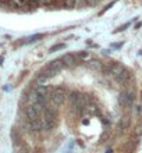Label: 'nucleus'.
<instances>
[{
    "label": "nucleus",
    "mask_w": 142,
    "mask_h": 153,
    "mask_svg": "<svg viewBox=\"0 0 142 153\" xmlns=\"http://www.w3.org/2000/svg\"><path fill=\"white\" fill-rule=\"evenodd\" d=\"M65 100V91L63 88H56L53 91L52 96H50V102H52V105L54 107H59L64 103Z\"/></svg>",
    "instance_id": "nucleus-1"
},
{
    "label": "nucleus",
    "mask_w": 142,
    "mask_h": 153,
    "mask_svg": "<svg viewBox=\"0 0 142 153\" xmlns=\"http://www.w3.org/2000/svg\"><path fill=\"white\" fill-rule=\"evenodd\" d=\"M132 102H134V93H131V92L120 93V96H118V103H120V106H123V107H130V106L132 105Z\"/></svg>",
    "instance_id": "nucleus-2"
},
{
    "label": "nucleus",
    "mask_w": 142,
    "mask_h": 153,
    "mask_svg": "<svg viewBox=\"0 0 142 153\" xmlns=\"http://www.w3.org/2000/svg\"><path fill=\"white\" fill-rule=\"evenodd\" d=\"M39 111H38V109L35 107L33 105H29L27 106V109H25V116H27V118H28V121H33V120H38L39 118Z\"/></svg>",
    "instance_id": "nucleus-3"
},
{
    "label": "nucleus",
    "mask_w": 142,
    "mask_h": 153,
    "mask_svg": "<svg viewBox=\"0 0 142 153\" xmlns=\"http://www.w3.org/2000/svg\"><path fill=\"white\" fill-rule=\"evenodd\" d=\"M61 60H63V63L65 64V67H74L75 64H78V57H75L73 54V53H67V54H64V56L61 57Z\"/></svg>",
    "instance_id": "nucleus-4"
},
{
    "label": "nucleus",
    "mask_w": 142,
    "mask_h": 153,
    "mask_svg": "<svg viewBox=\"0 0 142 153\" xmlns=\"http://www.w3.org/2000/svg\"><path fill=\"white\" fill-rule=\"evenodd\" d=\"M124 65H121V64H118V63H113V64H110V74L116 78L117 75H120V74L124 71Z\"/></svg>",
    "instance_id": "nucleus-5"
},
{
    "label": "nucleus",
    "mask_w": 142,
    "mask_h": 153,
    "mask_svg": "<svg viewBox=\"0 0 142 153\" xmlns=\"http://www.w3.org/2000/svg\"><path fill=\"white\" fill-rule=\"evenodd\" d=\"M130 78H131V74H130V71L126 68L120 75L116 76V81H117L118 84H127V82L130 81Z\"/></svg>",
    "instance_id": "nucleus-6"
},
{
    "label": "nucleus",
    "mask_w": 142,
    "mask_h": 153,
    "mask_svg": "<svg viewBox=\"0 0 142 153\" xmlns=\"http://www.w3.org/2000/svg\"><path fill=\"white\" fill-rule=\"evenodd\" d=\"M88 68L89 70H92V71H97V73H99V71H103V64H102L100 61H97V60H92V61H89V63H88Z\"/></svg>",
    "instance_id": "nucleus-7"
},
{
    "label": "nucleus",
    "mask_w": 142,
    "mask_h": 153,
    "mask_svg": "<svg viewBox=\"0 0 142 153\" xmlns=\"http://www.w3.org/2000/svg\"><path fill=\"white\" fill-rule=\"evenodd\" d=\"M48 65H49V67H52V68H54V70H57L59 73H60L61 70H63V68L65 67V64L63 63V60H61V59H57V60L50 61V63H49Z\"/></svg>",
    "instance_id": "nucleus-8"
},
{
    "label": "nucleus",
    "mask_w": 142,
    "mask_h": 153,
    "mask_svg": "<svg viewBox=\"0 0 142 153\" xmlns=\"http://www.w3.org/2000/svg\"><path fill=\"white\" fill-rule=\"evenodd\" d=\"M29 129L31 131H35V132H38V131H42V120H33V121H29Z\"/></svg>",
    "instance_id": "nucleus-9"
},
{
    "label": "nucleus",
    "mask_w": 142,
    "mask_h": 153,
    "mask_svg": "<svg viewBox=\"0 0 142 153\" xmlns=\"http://www.w3.org/2000/svg\"><path fill=\"white\" fill-rule=\"evenodd\" d=\"M130 124H131V118L128 116H124L121 120H120V128L121 129H127L130 127Z\"/></svg>",
    "instance_id": "nucleus-10"
},
{
    "label": "nucleus",
    "mask_w": 142,
    "mask_h": 153,
    "mask_svg": "<svg viewBox=\"0 0 142 153\" xmlns=\"http://www.w3.org/2000/svg\"><path fill=\"white\" fill-rule=\"evenodd\" d=\"M43 38V35L42 33H35V35H32V36L27 38V39H24V42H21V43H31V42H36V40L42 39Z\"/></svg>",
    "instance_id": "nucleus-11"
},
{
    "label": "nucleus",
    "mask_w": 142,
    "mask_h": 153,
    "mask_svg": "<svg viewBox=\"0 0 142 153\" xmlns=\"http://www.w3.org/2000/svg\"><path fill=\"white\" fill-rule=\"evenodd\" d=\"M11 139H13V142H14V145H17V143L21 141V137H20V134H18V131H17V128H13Z\"/></svg>",
    "instance_id": "nucleus-12"
},
{
    "label": "nucleus",
    "mask_w": 142,
    "mask_h": 153,
    "mask_svg": "<svg viewBox=\"0 0 142 153\" xmlns=\"http://www.w3.org/2000/svg\"><path fill=\"white\" fill-rule=\"evenodd\" d=\"M116 3H117V0H113V1H112V3H110V4H106L105 7H103V8H102V10H100V11H99V16H103V14H105V13L107 11V10H110V8L113 7V6H114V4H116Z\"/></svg>",
    "instance_id": "nucleus-13"
},
{
    "label": "nucleus",
    "mask_w": 142,
    "mask_h": 153,
    "mask_svg": "<svg viewBox=\"0 0 142 153\" xmlns=\"http://www.w3.org/2000/svg\"><path fill=\"white\" fill-rule=\"evenodd\" d=\"M65 48V43H59V45H54V46H52V48L49 49V53H54L57 52V50H61V49Z\"/></svg>",
    "instance_id": "nucleus-14"
},
{
    "label": "nucleus",
    "mask_w": 142,
    "mask_h": 153,
    "mask_svg": "<svg viewBox=\"0 0 142 153\" xmlns=\"http://www.w3.org/2000/svg\"><path fill=\"white\" fill-rule=\"evenodd\" d=\"M75 3H77V0H64V7L74 8L75 7Z\"/></svg>",
    "instance_id": "nucleus-15"
},
{
    "label": "nucleus",
    "mask_w": 142,
    "mask_h": 153,
    "mask_svg": "<svg viewBox=\"0 0 142 153\" xmlns=\"http://www.w3.org/2000/svg\"><path fill=\"white\" fill-rule=\"evenodd\" d=\"M77 57H78V59H81V60H88L89 53H88V52H78L77 53Z\"/></svg>",
    "instance_id": "nucleus-16"
},
{
    "label": "nucleus",
    "mask_w": 142,
    "mask_h": 153,
    "mask_svg": "<svg viewBox=\"0 0 142 153\" xmlns=\"http://www.w3.org/2000/svg\"><path fill=\"white\" fill-rule=\"evenodd\" d=\"M130 25H131V22H126L124 25H121V27H118V28L116 29V31H114V33H117V32H123V31H126V29L128 28Z\"/></svg>",
    "instance_id": "nucleus-17"
},
{
    "label": "nucleus",
    "mask_w": 142,
    "mask_h": 153,
    "mask_svg": "<svg viewBox=\"0 0 142 153\" xmlns=\"http://www.w3.org/2000/svg\"><path fill=\"white\" fill-rule=\"evenodd\" d=\"M86 1V6H95V4H97V1H100V0H85Z\"/></svg>",
    "instance_id": "nucleus-18"
},
{
    "label": "nucleus",
    "mask_w": 142,
    "mask_h": 153,
    "mask_svg": "<svg viewBox=\"0 0 142 153\" xmlns=\"http://www.w3.org/2000/svg\"><path fill=\"white\" fill-rule=\"evenodd\" d=\"M141 25H142V22H137V25H135V28H137V29L141 28Z\"/></svg>",
    "instance_id": "nucleus-19"
},
{
    "label": "nucleus",
    "mask_w": 142,
    "mask_h": 153,
    "mask_svg": "<svg viewBox=\"0 0 142 153\" xmlns=\"http://www.w3.org/2000/svg\"><path fill=\"white\" fill-rule=\"evenodd\" d=\"M4 1H7V0H4Z\"/></svg>",
    "instance_id": "nucleus-20"
},
{
    "label": "nucleus",
    "mask_w": 142,
    "mask_h": 153,
    "mask_svg": "<svg viewBox=\"0 0 142 153\" xmlns=\"http://www.w3.org/2000/svg\"><path fill=\"white\" fill-rule=\"evenodd\" d=\"M0 1H1V0H0Z\"/></svg>",
    "instance_id": "nucleus-21"
}]
</instances>
